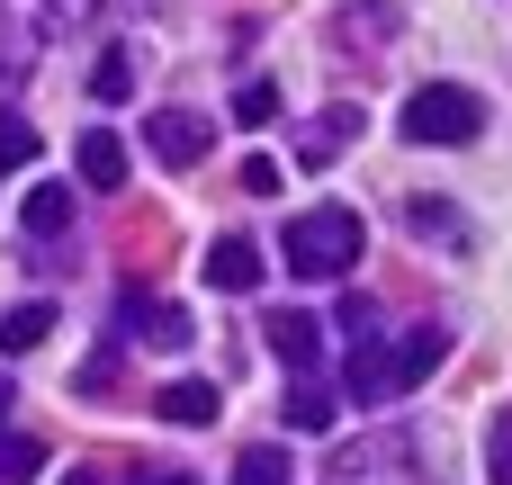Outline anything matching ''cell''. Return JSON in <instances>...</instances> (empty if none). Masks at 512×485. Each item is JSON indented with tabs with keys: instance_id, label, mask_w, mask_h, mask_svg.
<instances>
[{
	"instance_id": "obj_1",
	"label": "cell",
	"mask_w": 512,
	"mask_h": 485,
	"mask_svg": "<svg viewBox=\"0 0 512 485\" xmlns=\"http://www.w3.org/2000/svg\"><path fill=\"white\" fill-rule=\"evenodd\" d=\"M279 252H288V270L315 288V279H351V261H360V216L351 207H315V216H288L279 225Z\"/></svg>"
},
{
	"instance_id": "obj_2",
	"label": "cell",
	"mask_w": 512,
	"mask_h": 485,
	"mask_svg": "<svg viewBox=\"0 0 512 485\" xmlns=\"http://www.w3.org/2000/svg\"><path fill=\"white\" fill-rule=\"evenodd\" d=\"M477 126H486V108H477V90H459V81H423V90L405 99V135H414V144H477Z\"/></svg>"
},
{
	"instance_id": "obj_3",
	"label": "cell",
	"mask_w": 512,
	"mask_h": 485,
	"mask_svg": "<svg viewBox=\"0 0 512 485\" xmlns=\"http://www.w3.org/2000/svg\"><path fill=\"white\" fill-rule=\"evenodd\" d=\"M144 144H153V162H171V171H189V162H207V144H216V126H207V117H189V108H162V117L144 126Z\"/></svg>"
},
{
	"instance_id": "obj_4",
	"label": "cell",
	"mask_w": 512,
	"mask_h": 485,
	"mask_svg": "<svg viewBox=\"0 0 512 485\" xmlns=\"http://www.w3.org/2000/svg\"><path fill=\"white\" fill-rule=\"evenodd\" d=\"M441 360H450V333H441V324H414V333H405V342L387 351V396H405V387H423V378H432Z\"/></svg>"
},
{
	"instance_id": "obj_5",
	"label": "cell",
	"mask_w": 512,
	"mask_h": 485,
	"mask_svg": "<svg viewBox=\"0 0 512 485\" xmlns=\"http://www.w3.org/2000/svg\"><path fill=\"white\" fill-rule=\"evenodd\" d=\"M207 288L252 297V288H261V243H252V234H216V243H207Z\"/></svg>"
},
{
	"instance_id": "obj_6",
	"label": "cell",
	"mask_w": 512,
	"mask_h": 485,
	"mask_svg": "<svg viewBox=\"0 0 512 485\" xmlns=\"http://www.w3.org/2000/svg\"><path fill=\"white\" fill-rule=\"evenodd\" d=\"M126 324H135L126 342H144V351H189L198 342V324L180 306H162V297H126Z\"/></svg>"
},
{
	"instance_id": "obj_7",
	"label": "cell",
	"mask_w": 512,
	"mask_h": 485,
	"mask_svg": "<svg viewBox=\"0 0 512 485\" xmlns=\"http://www.w3.org/2000/svg\"><path fill=\"white\" fill-rule=\"evenodd\" d=\"M261 333H270V351H279L297 378H306V369H315V351H324V324H315L306 306H270V324H261Z\"/></svg>"
},
{
	"instance_id": "obj_8",
	"label": "cell",
	"mask_w": 512,
	"mask_h": 485,
	"mask_svg": "<svg viewBox=\"0 0 512 485\" xmlns=\"http://www.w3.org/2000/svg\"><path fill=\"white\" fill-rule=\"evenodd\" d=\"M216 405H225V396H216L207 378H171V387L153 396V414H162V423H180V432H207V423H216Z\"/></svg>"
},
{
	"instance_id": "obj_9",
	"label": "cell",
	"mask_w": 512,
	"mask_h": 485,
	"mask_svg": "<svg viewBox=\"0 0 512 485\" xmlns=\"http://www.w3.org/2000/svg\"><path fill=\"white\" fill-rule=\"evenodd\" d=\"M72 171H81L90 189H126V144H117L108 126H90V135L72 144Z\"/></svg>"
},
{
	"instance_id": "obj_10",
	"label": "cell",
	"mask_w": 512,
	"mask_h": 485,
	"mask_svg": "<svg viewBox=\"0 0 512 485\" xmlns=\"http://www.w3.org/2000/svg\"><path fill=\"white\" fill-rule=\"evenodd\" d=\"M279 414H288V432H333V414H342V405H333V387H324V378H297Z\"/></svg>"
},
{
	"instance_id": "obj_11",
	"label": "cell",
	"mask_w": 512,
	"mask_h": 485,
	"mask_svg": "<svg viewBox=\"0 0 512 485\" xmlns=\"http://www.w3.org/2000/svg\"><path fill=\"white\" fill-rule=\"evenodd\" d=\"M360 144V108H324V126H306V162H333V153H351Z\"/></svg>"
},
{
	"instance_id": "obj_12",
	"label": "cell",
	"mask_w": 512,
	"mask_h": 485,
	"mask_svg": "<svg viewBox=\"0 0 512 485\" xmlns=\"http://www.w3.org/2000/svg\"><path fill=\"white\" fill-rule=\"evenodd\" d=\"M405 216H414V234H432V243H450V252H468V243H477V225H468L459 207H441V198H414Z\"/></svg>"
},
{
	"instance_id": "obj_13",
	"label": "cell",
	"mask_w": 512,
	"mask_h": 485,
	"mask_svg": "<svg viewBox=\"0 0 512 485\" xmlns=\"http://www.w3.org/2000/svg\"><path fill=\"white\" fill-rule=\"evenodd\" d=\"M45 333H54V306H45V297H27V306H9V315H0V351H9V360H18V351H36Z\"/></svg>"
},
{
	"instance_id": "obj_14",
	"label": "cell",
	"mask_w": 512,
	"mask_h": 485,
	"mask_svg": "<svg viewBox=\"0 0 512 485\" xmlns=\"http://www.w3.org/2000/svg\"><path fill=\"white\" fill-rule=\"evenodd\" d=\"M333 36H342L351 54H369V36H396V9H387V0H360V9L333 18Z\"/></svg>"
},
{
	"instance_id": "obj_15",
	"label": "cell",
	"mask_w": 512,
	"mask_h": 485,
	"mask_svg": "<svg viewBox=\"0 0 512 485\" xmlns=\"http://www.w3.org/2000/svg\"><path fill=\"white\" fill-rule=\"evenodd\" d=\"M63 225H72V189H54V180H45V189H27V234H45V243H54Z\"/></svg>"
},
{
	"instance_id": "obj_16",
	"label": "cell",
	"mask_w": 512,
	"mask_h": 485,
	"mask_svg": "<svg viewBox=\"0 0 512 485\" xmlns=\"http://www.w3.org/2000/svg\"><path fill=\"white\" fill-rule=\"evenodd\" d=\"M126 90H135V63H126L117 45H99V63H90V99H108V108H117Z\"/></svg>"
},
{
	"instance_id": "obj_17",
	"label": "cell",
	"mask_w": 512,
	"mask_h": 485,
	"mask_svg": "<svg viewBox=\"0 0 512 485\" xmlns=\"http://www.w3.org/2000/svg\"><path fill=\"white\" fill-rule=\"evenodd\" d=\"M36 468H45V441H36V432H0V477L27 485Z\"/></svg>"
},
{
	"instance_id": "obj_18",
	"label": "cell",
	"mask_w": 512,
	"mask_h": 485,
	"mask_svg": "<svg viewBox=\"0 0 512 485\" xmlns=\"http://www.w3.org/2000/svg\"><path fill=\"white\" fill-rule=\"evenodd\" d=\"M234 485H288V450H279V441L243 450V459H234Z\"/></svg>"
},
{
	"instance_id": "obj_19",
	"label": "cell",
	"mask_w": 512,
	"mask_h": 485,
	"mask_svg": "<svg viewBox=\"0 0 512 485\" xmlns=\"http://www.w3.org/2000/svg\"><path fill=\"white\" fill-rule=\"evenodd\" d=\"M378 396H387V351L369 342V351L351 360V405H378Z\"/></svg>"
},
{
	"instance_id": "obj_20",
	"label": "cell",
	"mask_w": 512,
	"mask_h": 485,
	"mask_svg": "<svg viewBox=\"0 0 512 485\" xmlns=\"http://www.w3.org/2000/svg\"><path fill=\"white\" fill-rule=\"evenodd\" d=\"M36 162V126L27 117H0V171H27Z\"/></svg>"
},
{
	"instance_id": "obj_21",
	"label": "cell",
	"mask_w": 512,
	"mask_h": 485,
	"mask_svg": "<svg viewBox=\"0 0 512 485\" xmlns=\"http://www.w3.org/2000/svg\"><path fill=\"white\" fill-rule=\"evenodd\" d=\"M234 117H243V126H270V117H279V90H270V81H252V90L234 99Z\"/></svg>"
},
{
	"instance_id": "obj_22",
	"label": "cell",
	"mask_w": 512,
	"mask_h": 485,
	"mask_svg": "<svg viewBox=\"0 0 512 485\" xmlns=\"http://www.w3.org/2000/svg\"><path fill=\"white\" fill-rule=\"evenodd\" d=\"M270 189H279V162L252 153V162H243V198H270Z\"/></svg>"
},
{
	"instance_id": "obj_23",
	"label": "cell",
	"mask_w": 512,
	"mask_h": 485,
	"mask_svg": "<svg viewBox=\"0 0 512 485\" xmlns=\"http://www.w3.org/2000/svg\"><path fill=\"white\" fill-rule=\"evenodd\" d=\"M0 72H18V27L0 18Z\"/></svg>"
},
{
	"instance_id": "obj_24",
	"label": "cell",
	"mask_w": 512,
	"mask_h": 485,
	"mask_svg": "<svg viewBox=\"0 0 512 485\" xmlns=\"http://www.w3.org/2000/svg\"><path fill=\"white\" fill-rule=\"evenodd\" d=\"M144 485H198L189 468H144Z\"/></svg>"
},
{
	"instance_id": "obj_25",
	"label": "cell",
	"mask_w": 512,
	"mask_h": 485,
	"mask_svg": "<svg viewBox=\"0 0 512 485\" xmlns=\"http://www.w3.org/2000/svg\"><path fill=\"white\" fill-rule=\"evenodd\" d=\"M63 485H108V477H99V468H72V477H63Z\"/></svg>"
},
{
	"instance_id": "obj_26",
	"label": "cell",
	"mask_w": 512,
	"mask_h": 485,
	"mask_svg": "<svg viewBox=\"0 0 512 485\" xmlns=\"http://www.w3.org/2000/svg\"><path fill=\"white\" fill-rule=\"evenodd\" d=\"M0 432H9V378H0Z\"/></svg>"
}]
</instances>
